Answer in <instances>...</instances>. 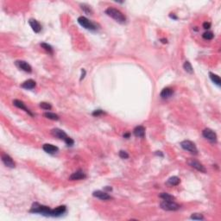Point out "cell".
I'll use <instances>...</instances> for the list:
<instances>
[{
  "instance_id": "13",
  "label": "cell",
  "mask_w": 221,
  "mask_h": 221,
  "mask_svg": "<svg viewBox=\"0 0 221 221\" xmlns=\"http://www.w3.org/2000/svg\"><path fill=\"white\" fill-rule=\"evenodd\" d=\"M42 149L43 150L48 153V154H50V155H54L55 153H57L59 151V148L53 145V144H50V143H45L42 145Z\"/></svg>"
},
{
  "instance_id": "7",
  "label": "cell",
  "mask_w": 221,
  "mask_h": 221,
  "mask_svg": "<svg viewBox=\"0 0 221 221\" xmlns=\"http://www.w3.org/2000/svg\"><path fill=\"white\" fill-rule=\"evenodd\" d=\"M51 134H52V136H54V137H56V138H58V139H61V140H63L64 142H66L67 139L69 137L64 131H62V130H61V129H59V128H54V129H53V130L51 131Z\"/></svg>"
},
{
  "instance_id": "19",
  "label": "cell",
  "mask_w": 221,
  "mask_h": 221,
  "mask_svg": "<svg viewBox=\"0 0 221 221\" xmlns=\"http://www.w3.org/2000/svg\"><path fill=\"white\" fill-rule=\"evenodd\" d=\"M209 77H210V79L212 80V81H213L215 85H217L218 86H220L221 80L219 75H217V74H215V73H211V72H210V73H209Z\"/></svg>"
},
{
  "instance_id": "32",
  "label": "cell",
  "mask_w": 221,
  "mask_h": 221,
  "mask_svg": "<svg viewBox=\"0 0 221 221\" xmlns=\"http://www.w3.org/2000/svg\"><path fill=\"white\" fill-rule=\"evenodd\" d=\"M203 28H204L205 29H209L211 28V23H210L209 22H204V23H203Z\"/></svg>"
},
{
  "instance_id": "8",
  "label": "cell",
  "mask_w": 221,
  "mask_h": 221,
  "mask_svg": "<svg viewBox=\"0 0 221 221\" xmlns=\"http://www.w3.org/2000/svg\"><path fill=\"white\" fill-rule=\"evenodd\" d=\"M188 163L189 164V166H191L192 168L195 169L196 170L200 171L201 173H206L207 172V169L206 168L197 160L195 159H189L188 161Z\"/></svg>"
},
{
  "instance_id": "36",
  "label": "cell",
  "mask_w": 221,
  "mask_h": 221,
  "mask_svg": "<svg viewBox=\"0 0 221 221\" xmlns=\"http://www.w3.org/2000/svg\"><path fill=\"white\" fill-rule=\"evenodd\" d=\"M163 43H164V44H166V43H168V40L167 39H165V38H162L161 40H160Z\"/></svg>"
},
{
  "instance_id": "25",
  "label": "cell",
  "mask_w": 221,
  "mask_h": 221,
  "mask_svg": "<svg viewBox=\"0 0 221 221\" xmlns=\"http://www.w3.org/2000/svg\"><path fill=\"white\" fill-rule=\"evenodd\" d=\"M80 7H81V10H83L86 14L90 15V14H92V10L91 7H90L89 5H87V4H86V3L80 4Z\"/></svg>"
},
{
  "instance_id": "9",
  "label": "cell",
  "mask_w": 221,
  "mask_h": 221,
  "mask_svg": "<svg viewBox=\"0 0 221 221\" xmlns=\"http://www.w3.org/2000/svg\"><path fill=\"white\" fill-rule=\"evenodd\" d=\"M92 196L95 197V198H98V199H100L102 201H109V200H112V196L109 195L105 191H101V190H97V191H94L92 193Z\"/></svg>"
},
{
  "instance_id": "18",
  "label": "cell",
  "mask_w": 221,
  "mask_h": 221,
  "mask_svg": "<svg viewBox=\"0 0 221 221\" xmlns=\"http://www.w3.org/2000/svg\"><path fill=\"white\" fill-rule=\"evenodd\" d=\"M133 133L134 135L137 137H144L145 136V128L143 126V125H139V126H137L134 131H133Z\"/></svg>"
},
{
  "instance_id": "35",
  "label": "cell",
  "mask_w": 221,
  "mask_h": 221,
  "mask_svg": "<svg viewBox=\"0 0 221 221\" xmlns=\"http://www.w3.org/2000/svg\"><path fill=\"white\" fill-rule=\"evenodd\" d=\"M156 156H161V157H163V156H164V155L163 154L162 151H156Z\"/></svg>"
},
{
  "instance_id": "14",
  "label": "cell",
  "mask_w": 221,
  "mask_h": 221,
  "mask_svg": "<svg viewBox=\"0 0 221 221\" xmlns=\"http://www.w3.org/2000/svg\"><path fill=\"white\" fill-rule=\"evenodd\" d=\"M29 23L30 27L32 28V29L35 33H39L41 30V25L40 24V22L37 20L30 18L29 20Z\"/></svg>"
},
{
  "instance_id": "28",
  "label": "cell",
  "mask_w": 221,
  "mask_h": 221,
  "mask_svg": "<svg viewBox=\"0 0 221 221\" xmlns=\"http://www.w3.org/2000/svg\"><path fill=\"white\" fill-rule=\"evenodd\" d=\"M191 220H204V217L202 214H193L190 217Z\"/></svg>"
},
{
  "instance_id": "4",
  "label": "cell",
  "mask_w": 221,
  "mask_h": 221,
  "mask_svg": "<svg viewBox=\"0 0 221 221\" xmlns=\"http://www.w3.org/2000/svg\"><path fill=\"white\" fill-rule=\"evenodd\" d=\"M78 22L83 27L85 28L86 29H88V30H96L97 29V25L91 22L89 19H87L86 16H80L78 18Z\"/></svg>"
},
{
  "instance_id": "6",
  "label": "cell",
  "mask_w": 221,
  "mask_h": 221,
  "mask_svg": "<svg viewBox=\"0 0 221 221\" xmlns=\"http://www.w3.org/2000/svg\"><path fill=\"white\" fill-rule=\"evenodd\" d=\"M202 135H203V137L206 139H207L211 143H216L217 142V135H216V133L213 130H211L209 128H207V129L203 130Z\"/></svg>"
},
{
  "instance_id": "33",
  "label": "cell",
  "mask_w": 221,
  "mask_h": 221,
  "mask_svg": "<svg viewBox=\"0 0 221 221\" xmlns=\"http://www.w3.org/2000/svg\"><path fill=\"white\" fill-rule=\"evenodd\" d=\"M85 75H86V70L85 69H81V76H80V80H82L84 78H85Z\"/></svg>"
},
{
  "instance_id": "31",
  "label": "cell",
  "mask_w": 221,
  "mask_h": 221,
  "mask_svg": "<svg viewBox=\"0 0 221 221\" xmlns=\"http://www.w3.org/2000/svg\"><path fill=\"white\" fill-rule=\"evenodd\" d=\"M66 143V144L67 145V146H73V143H74V141L71 138V137H68L67 139V141L65 142Z\"/></svg>"
},
{
  "instance_id": "34",
  "label": "cell",
  "mask_w": 221,
  "mask_h": 221,
  "mask_svg": "<svg viewBox=\"0 0 221 221\" xmlns=\"http://www.w3.org/2000/svg\"><path fill=\"white\" fill-rule=\"evenodd\" d=\"M169 17H170V18H173V19H175V20H176V19L178 18V17H177L175 14H173V13H170V14H169Z\"/></svg>"
},
{
  "instance_id": "16",
  "label": "cell",
  "mask_w": 221,
  "mask_h": 221,
  "mask_svg": "<svg viewBox=\"0 0 221 221\" xmlns=\"http://www.w3.org/2000/svg\"><path fill=\"white\" fill-rule=\"evenodd\" d=\"M13 105L16 106V107H17V108H19V109H22V110H23V111H25L27 113H29L30 116H34V114L26 107V105H25V104L22 102V101H21V100H18V99H15V100H13Z\"/></svg>"
},
{
  "instance_id": "5",
  "label": "cell",
  "mask_w": 221,
  "mask_h": 221,
  "mask_svg": "<svg viewBox=\"0 0 221 221\" xmlns=\"http://www.w3.org/2000/svg\"><path fill=\"white\" fill-rule=\"evenodd\" d=\"M181 146L183 150H187V151H189L190 153L194 154V155H197L198 154V150H197V147L196 145L189 141V140H184L181 143Z\"/></svg>"
},
{
  "instance_id": "37",
  "label": "cell",
  "mask_w": 221,
  "mask_h": 221,
  "mask_svg": "<svg viewBox=\"0 0 221 221\" xmlns=\"http://www.w3.org/2000/svg\"><path fill=\"white\" fill-rule=\"evenodd\" d=\"M124 138H129V137H130V133H128V132H127V133H124Z\"/></svg>"
},
{
  "instance_id": "21",
  "label": "cell",
  "mask_w": 221,
  "mask_h": 221,
  "mask_svg": "<svg viewBox=\"0 0 221 221\" xmlns=\"http://www.w3.org/2000/svg\"><path fill=\"white\" fill-rule=\"evenodd\" d=\"M43 116L48 119H51V120H59V116L55 113H53V112H47L43 114Z\"/></svg>"
},
{
  "instance_id": "2",
  "label": "cell",
  "mask_w": 221,
  "mask_h": 221,
  "mask_svg": "<svg viewBox=\"0 0 221 221\" xmlns=\"http://www.w3.org/2000/svg\"><path fill=\"white\" fill-rule=\"evenodd\" d=\"M105 14L109 16H111L112 18H113L114 20H116L119 23H124L126 22V17L118 9L112 8V7H109L105 10Z\"/></svg>"
},
{
  "instance_id": "1",
  "label": "cell",
  "mask_w": 221,
  "mask_h": 221,
  "mask_svg": "<svg viewBox=\"0 0 221 221\" xmlns=\"http://www.w3.org/2000/svg\"><path fill=\"white\" fill-rule=\"evenodd\" d=\"M29 212L32 214H39L46 216V217H54V218L55 217L54 209H51V208H49V207L41 205L37 202H35L32 205Z\"/></svg>"
},
{
  "instance_id": "15",
  "label": "cell",
  "mask_w": 221,
  "mask_h": 221,
  "mask_svg": "<svg viewBox=\"0 0 221 221\" xmlns=\"http://www.w3.org/2000/svg\"><path fill=\"white\" fill-rule=\"evenodd\" d=\"M173 95H174V90L172 88H170V87H166V88L163 89V91L160 93V97L163 99H170Z\"/></svg>"
},
{
  "instance_id": "27",
  "label": "cell",
  "mask_w": 221,
  "mask_h": 221,
  "mask_svg": "<svg viewBox=\"0 0 221 221\" xmlns=\"http://www.w3.org/2000/svg\"><path fill=\"white\" fill-rule=\"evenodd\" d=\"M40 107L43 110H46V111H49L52 109V105L49 104V103H47V102H41L40 103Z\"/></svg>"
},
{
  "instance_id": "10",
  "label": "cell",
  "mask_w": 221,
  "mask_h": 221,
  "mask_svg": "<svg viewBox=\"0 0 221 221\" xmlns=\"http://www.w3.org/2000/svg\"><path fill=\"white\" fill-rule=\"evenodd\" d=\"M2 162L3 163V164L10 169H14L16 167V163H14V161L12 160V158L7 155V154H2Z\"/></svg>"
},
{
  "instance_id": "22",
  "label": "cell",
  "mask_w": 221,
  "mask_h": 221,
  "mask_svg": "<svg viewBox=\"0 0 221 221\" xmlns=\"http://www.w3.org/2000/svg\"><path fill=\"white\" fill-rule=\"evenodd\" d=\"M159 197L161 199H163V201H174L175 199V196H173V195H171L168 193H162L159 195Z\"/></svg>"
},
{
  "instance_id": "26",
  "label": "cell",
  "mask_w": 221,
  "mask_h": 221,
  "mask_svg": "<svg viewBox=\"0 0 221 221\" xmlns=\"http://www.w3.org/2000/svg\"><path fill=\"white\" fill-rule=\"evenodd\" d=\"M202 37L206 40H212L214 37V34L212 31H207L202 35Z\"/></svg>"
},
{
  "instance_id": "38",
  "label": "cell",
  "mask_w": 221,
  "mask_h": 221,
  "mask_svg": "<svg viewBox=\"0 0 221 221\" xmlns=\"http://www.w3.org/2000/svg\"><path fill=\"white\" fill-rule=\"evenodd\" d=\"M105 190H107V191H112V188H110V187H105Z\"/></svg>"
},
{
  "instance_id": "12",
  "label": "cell",
  "mask_w": 221,
  "mask_h": 221,
  "mask_svg": "<svg viewBox=\"0 0 221 221\" xmlns=\"http://www.w3.org/2000/svg\"><path fill=\"white\" fill-rule=\"evenodd\" d=\"M86 177V175L84 173V171L82 169H79L70 175L69 180L70 181H79V180H83Z\"/></svg>"
},
{
  "instance_id": "20",
  "label": "cell",
  "mask_w": 221,
  "mask_h": 221,
  "mask_svg": "<svg viewBox=\"0 0 221 221\" xmlns=\"http://www.w3.org/2000/svg\"><path fill=\"white\" fill-rule=\"evenodd\" d=\"M180 182H181V180H180L179 177H177V176H172V177H170V178L168 180L167 184H169V185H170V186H177V185L180 184Z\"/></svg>"
},
{
  "instance_id": "30",
  "label": "cell",
  "mask_w": 221,
  "mask_h": 221,
  "mask_svg": "<svg viewBox=\"0 0 221 221\" xmlns=\"http://www.w3.org/2000/svg\"><path fill=\"white\" fill-rule=\"evenodd\" d=\"M105 112H104V111L103 110H96V111H94L93 112H92V116H94V117H98V116H99V115H102V114H104Z\"/></svg>"
},
{
  "instance_id": "3",
  "label": "cell",
  "mask_w": 221,
  "mask_h": 221,
  "mask_svg": "<svg viewBox=\"0 0 221 221\" xmlns=\"http://www.w3.org/2000/svg\"><path fill=\"white\" fill-rule=\"evenodd\" d=\"M160 207L165 211H177L181 208V206L174 201H163L160 203Z\"/></svg>"
},
{
  "instance_id": "11",
  "label": "cell",
  "mask_w": 221,
  "mask_h": 221,
  "mask_svg": "<svg viewBox=\"0 0 221 221\" xmlns=\"http://www.w3.org/2000/svg\"><path fill=\"white\" fill-rule=\"evenodd\" d=\"M16 65L20 69H22V71H24V72H26V73H31V72H32V67H31V66H30L28 62H26V61H16Z\"/></svg>"
},
{
  "instance_id": "17",
  "label": "cell",
  "mask_w": 221,
  "mask_h": 221,
  "mask_svg": "<svg viewBox=\"0 0 221 221\" xmlns=\"http://www.w3.org/2000/svg\"><path fill=\"white\" fill-rule=\"evenodd\" d=\"M35 86H36L35 81L34 80H31V79L25 80V81L21 85V86H22V88L27 89V90H32V89H34V88L35 87Z\"/></svg>"
},
{
  "instance_id": "23",
  "label": "cell",
  "mask_w": 221,
  "mask_h": 221,
  "mask_svg": "<svg viewBox=\"0 0 221 221\" xmlns=\"http://www.w3.org/2000/svg\"><path fill=\"white\" fill-rule=\"evenodd\" d=\"M183 68H184L185 71H186L187 73H194L193 67H192L191 63H190L188 61H185V63L183 64Z\"/></svg>"
},
{
  "instance_id": "24",
  "label": "cell",
  "mask_w": 221,
  "mask_h": 221,
  "mask_svg": "<svg viewBox=\"0 0 221 221\" xmlns=\"http://www.w3.org/2000/svg\"><path fill=\"white\" fill-rule=\"evenodd\" d=\"M40 46H41L43 49H45L47 52H48L49 54H53V53H54V49H53V48H52L49 44H48V43H46V42H41V43L40 44Z\"/></svg>"
},
{
  "instance_id": "29",
  "label": "cell",
  "mask_w": 221,
  "mask_h": 221,
  "mask_svg": "<svg viewBox=\"0 0 221 221\" xmlns=\"http://www.w3.org/2000/svg\"><path fill=\"white\" fill-rule=\"evenodd\" d=\"M118 155H119V156L122 159H128L129 158V154L126 151H124V150H120Z\"/></svg>"
}]
</instances>
